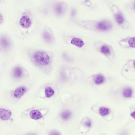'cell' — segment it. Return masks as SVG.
Listing matches in <instances>:
<instances>
[{"label": "cell", "mask_w": 135, "mask_h": 135, "mask_svg": "<svg viewBox=\"0 0 135 135\" xmlns=\"http://www.w3.org/2000/svg\"><path fill=\"white\" fill-rule=\"evenodd\" d=\"M14 39L11 32L4 29L1 31L0 53L1 61L3 60V66L14 60L16 49Z\"/></svg>", "instance_id": "3"}, {"label": "cell", "mask_w": 135, "mask_h": 135, "mask_svg": "<svg viewBox=\"0 0 135 135\" xmlns=\"http://www.w3.org/2000/svg\"><path fill=\"white\" fill-rule=\"evenodd\" d=\"M27 87L25 85L20 86L16 88L14 91L13 95L15 98L18 99L25 94L27 91Z\"/></svg>", "instance_id": "8"}, {"label": "cell", "mask_w": 135, "mask_h": 135, "mask_svg": "<svg viewBox=\"0 0 135 135\" xmlns=\"http://www.w3.org/2000/svg\"><path fill=\"white\" fill-rule=\"evenodd\" d=\"M49 135H60V134L58 132L56 131H53L51 132Z\"/></svg>", "instance_id": "20"}, {"label": "cell", "mask_w": 135, "mask_h": 135, "mask_svg": "<svg viewBox=\"0 0 135 135\" xmlns=\"http://www.w3.org/2000/svg\"><path fill=\"white\" fill-rule=\"evenodd\" d=\"M26 45L22 55L31 70L39 75H54L57 65L56 49L47 48L36 41Z\"/></svg>", "instance_id": "2"}, {"label": "cell", "mask_w": 135, "mask_h": 135, "mask_svg": "<svg viewBox=\"0 0 135 135\" xmlns=\"http://www.w3.org/2000/svg\"><path fill=\"white\" fill-rule=\"evenodd\" d=\"M105 78L102 74L96 75L94 79L95 83L97 85H101L105 81Z\"/></svg>", "instance_id": "13"}, {"label": "cell", "mask_w": 135, "mask_h": 135, "mask_svg": "<svg viewBox=\"0 0 135 135\" xmlns=\"http://www.w3.org/2000/svg\"><path fill=\"white\" fill-rule=\"evenodd\" d=\"M134 10H135V3H134Z\"/></svg>", "instance_id": "23"}, {"label": "cell", "mask_w": 135, "mask_h": 135, "mask_svg": "<svg viewBox=\"0 0 135 135\" xmlns=\"http://www.w3.org/2000/svg\"><path fill=\"white\" fill-rule=\"evenodd\" d=\"M4 75H6L14 81L24 80L33 75L32 70L28 65L22 63H13V61L3 66Z\"/></svg>", "instance_id": "4"}, {"label": "cell", "mask_w": 135, "mask_h": 135, "mask_svg": "<svg viewBox=\"0 0 135 135\" xmlns=\"http://www.w3.org/2000/svg\"><path fill=\"white\" fill-rule=\"evenodd\" d=\"M51 26L45 22L41 23L35 38L36 41L47 48L56 49L58 45L57 33H55Z\"/></svg>", "instance_id": "5"}, {"label": "cell", "mask_w": 135, "mask_h": 135, "mask_svg": "<svg viewBox=\"0 0 135 135\" xmlns=\"http://www.w3.org/2000/svg\"><path fill=\"white\" fill-rule=\"evenodd\" d=\"M128 43L129 46L131 48H135V37L130 39Z\"/></svg>", "instance_id": "18"}, {"label": "cell", "mask_w": 135, "mask_h": 135, "mask_svg": "<svg viewBox=\"0 0 135 135\" xmlns=\"http://www.w3.org/2000/svg\"><path fill=\"white\" fill-rule=\"evenodd\" d=\"M12 114L9 111L4 109H0V119L3 120H8L10 118Z\"/></svg>", "instance_id": "10"}, {"label": "cell", "mask_w": 135, "mask_h": 135, "mask_svg": "<svg viewBox=\"0 0 135 135\" xmlns=\"http://www.w3.org/2000/svg\"><path fill=\"white\" fill-rule=\"evenodd\" d=\"M112 27V23L108 20H103L97 22L96 28L101 31H107L111 30Z\"/></svg>", "instance_id": "7"}, {"label": "cell", "mask_w": 135, "mask_h": 135, "mask_svg": "<svg viewBox=\"0 0 135 135\" xmlns=\"http://www.w3.org/2000/svg\"><path fill=\"white\" fill-rule=\"evenodd\" d=\"M72 113L69 110L63 111L60 114V118L63 121H66L69 120L71 118Z\"/></svg>", "instance_id": "9"}, {"label": "cell", "mask_w": 135, "mask_h": 135, "mask_svg": "<svg viewBox=\"0 0 135 135\" xmlns=\"http://www.w3.org/2000/svg\"><path fill=\"white\" fill-rule=\"evenodd\" d=\"M85 124L86 126H87V127H90L91 126V122L90 120H87V121H86L85 122Z\"/></svg>", "instance_id": "19"}, {"label": "cell", "mask_w": 135, "mask_h": 135, "mask_svg": "<svg viewBox=\"0 0 135 135\" xmlns=\"http://www.w3.org/2000/svg\"><path fill=\"white\" fill-rule=\"evenodd\" d=\"M9 12V26L16 39L26 43L35 38L41 24L36 11V5L26 1H16Z\"/></svg>", "instance_id": "1"}, {"label": "cell", "mask_w": 135, "mask_h": 135, "mask_svg": "<svg viewBox=\"0 0 135 135\" xmlns=\"http://www.w3.org/2000/svg\"><path fill=\"white\" fill-rule=\"evenodd\" d=\"M45 96L49 98L54 94V90L52 87L49 86H47L45 89Z\"/></svg>", "instance_id": "12"}, {"label": "cell", "mask_w": 135, "mask_h": 135, "mask_svg": "<svg viewBox=\"0 0 135 135\" xmlns=\"http://www.w3.org/2000/svg\"><path fill=\"white\" fill-rule=\"evenodd\" d=\"M34 135V134H30V135Z\"/></svg>", "instance_id": "24"}, {"label": "cell", "mask_w": 135, "mask_h": 135, "mask_svg": "<svg viewBox=\"0 0 135 135\" xmlns=\"http://www.w3.org/2000/svg\"><path fill=\"white\" fill-rule=\"evenodd\" d=\"M99 112L101 116H105L109 114V110L107 108L101 107L99 108Z\"/></svg>", "instance_id": "17"}, {"label": "cell", "mask_w": 135, "mask_h": 135, "mask_svg": "<svg viewBox=\"0 0 135 135\" xmlns=\"http://www.w3.org/2000/svg\"><path fill=\"white\" fill-rule=\"evenodd\" d=\"M132 90L131 88H126L123 91V96L126 98L131 97L132 96Z\"/></svg>", "instance_id": "16"}, {"label": "cell", "mask_w": 135, "mask_h": 135, "mask_svg": "<svg viewBox=\"0 0 135 135\" xmlns=\"http://www.w3.org/2000/svg\"><path fill=\"white\" fill-rule=\"evenodd\" d=\"M69 2L63 0L50 1L51 19L57 21H64L69 9Z\"/></svg>", "instance_id": "6"}, {"label": "cell", "mask_w": 135, "mask_h": 135, "mask_svg": "<svg viewBox=\"0 0 135 135\" xmlns=\"http://www.w3.org/2000/svg\"><path fill=\"white\" fill-rule=\"evenodd\" d=\"M100 51L104 55L107 56L108 55H109L111 53V50L109 46L105 45H103L101 47L100 49Z\"/></svg>", "instance_id": "15"}, {"label": "cell", "mask_w": 135, "mask_h": 135, "mask_svg": "<svg viewBox=\"0 0 135 135\" xmlns=\"http://www.w3.org/2000/svg\"><path fill=\"white\" fill-rule=\"evenodd\" d=\"M134 68L135 69V61H134Z\"/></svg>", "instance_id": "22"}, {"label": "cell", "mask_w": 135, "mask_h": 135, "mask_svg": "<svg viewBox=\"0 0 135 135\" xmlns=\"http://www.w3.org/2000/svg\"><path fill=\"white\" fill-rule=\"evenodd\" d=\"M115 20L116 23L119 25L123 24L124 22V18L121 12H118L114 14Z\"/></svg>", "instance_id": "14"}, {"label": "cell", "mask_w": 135, "mask_h": 135, "mask_svg": "<svg viewBox=\"0 0 135 135\" xmlns=\"http://www.w3.org/2000/svg\"><path fill=\"white\" fill-rule=\"evenodd\" d=\"M130 115H131V117H132L133 118L135 119V111L132 112Z\"/></svg>", "instance_id": "21"}, {"label": "cell", "mask_w": 135, "mask_h": 135, "mask_svg": "<svg viewBox=\"0 0 135 135\" xmlns=\"http://www.w3.org/2000/svg\"><path fill=\"white\" fill-rule=\"evenodd\" d=\"M29 116L31 119L34 120H37L42 118L43 115L38 110H33L30 112Z\"/></svg>", "instance_id": "11"}]
</instances>
